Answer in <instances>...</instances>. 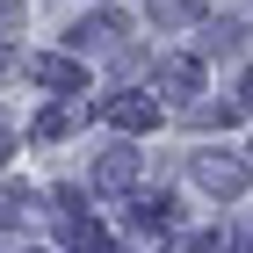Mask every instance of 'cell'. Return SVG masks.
<instances>
[{"instance_id":"obj_1","label":"cell","mask_w":253,"mask_h":253,"mask_svg":"<svg viewBox=\"0 0 253 253\" xmlns=\"http://www.w3.org/2000/svg\"><path fill=\"white\" fill-rule=\"evenodd\" d=\"M109 116H116L123 130H145V123H152L159 109H152V101H109Z\"/></svg>"},{"instance_id":"obj_2","label":"cell","mask_w":253,"mask_h":253,"mask_svg":"<svg viewBox=\"0 0 253 253\" xmlns=\"http://www.w3.org/2000/svg\"><path fill=\"white\" fill-rule=\"evenodd\" d=\"M37 80H43V87H80V65H73V58H43Z\"/></svg>"},{"instance_id":"obj_3","label":"cell","mask_w":253,"mask_h":253,"mask_svg":"<svg viewBox=\"0 0 253 253\" xmlns=\"http://www.w3.org/2000/svg\"><path fill=\"white\" fill-rule=\"evenodd\" d=\"M94 181H109V188H116V181H130V152H109V159L94 167Z\"/></svg>"},{"instance_id":"obj_4","label":"cell","mask_w":253,"mask_h":253,"mask_svg":"<svg viewBox=\"0 0 253 253\" xmlns=\"http://www.w3.org/2000/svg\"><path fill=\"white\" fill-rule=\"evenodd\" d=\"M246 109H253V73H246Z\"/></svg>"}]
</instances>
